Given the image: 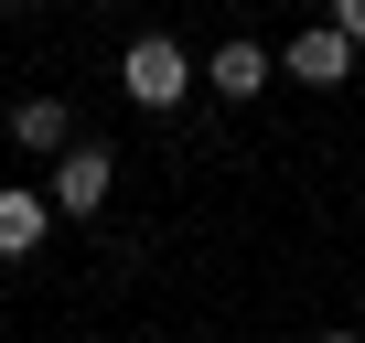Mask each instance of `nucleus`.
<instances>
[{
  "label": "nucleus",
  "mask_w": 365,
  "mask_h": 343,
  "mask_svg": "<svg viewBox=\"0 0 365 343\" xmlns=\"http://www.w3.org/2000/svg\"><path fill=\"white\" fill-rule=\"evenodd\" d=\"M312 343H354V332H312Z\"/></svg>",
  "instance_id": "6e6552de"
},
{
  "label": "nucleus",
  "mask_w": 365,
  "mask_h": 343,
  "mask_svg": "<svg viewBox=\"0 0 365 343\" xmlns=\"http://www.w3.org/2000/svg\"><path fill=\"white\" fill-rule=\"evenodd\" d=\"M290 75H301V86H344V75H354V33H344V22H301Z\"/></svg>",
  "instance_id": "7ed1b4c3"
},
{
  "label": "nucleus",
  "mask_w": 365,
  "mask_h": 343,
  "mask_svg": "<svg viewBox=\"0 0 365 343\" xmlns=\"http://www.w3.org/2000/svg\"><path fill=\"white\" fill-rule=\"evenodd\" d=\"M118 86H129L140 107H182V97H194V54H182L172 33H140V43L118 54Z\"/></svg>",
  "instance_id": "f257e3e1"
},
{
  "label": "nucleus",
  "mask_w": 365,
  "mask_h": 343,
  "mask_svg": "<svg viewBox=\"0 0 365 343\" xmlns=\"http://www.w3.org/2000/svg\"><path fill=\"white\" fill-rule=\"evenodd\" d=\"M43 226H54V204H43V194H0V258H33V247H43Z\"/></svg>",
  "instance_id": "20e7f679"
},
{
  "label": "nucleus",
  "mask_w": 365,
  "mask_h": 343,
  "mask_svg": "<svg viewBox=\"0 0 365 343\" xmlns=\"http://www.w3.org/2000/svg\"><path fill=\"white\" fill-rule=\"evenodd\" d=\"M108 183H118V161L76 139V150L54 161V215H97V204H108Z\"/></svg>",
  "instance_id": "f03ea898"
},
{
  "label": "nucleus",
  "mask_w": 365,
  "mask_h": 343,
  "mask_svg": "<svg viewBox=\"0 0 365 343\" xmlns=\"http://www.w3.org/2000/svg\"><path fill=\"white\" fill-rule=\"evenodd\" d=\"M333 22H344V33H354V43H365V0H333Z\"/></svg>",
  "instance_id": "0eeeda50"
},
{
  "label": "nucleus",
  "mask_w": 365,
  "mask_h": 343,
  "mask_svg": "<svg viewBox=\"0 0 365 343\" xmlns=\"http://www.w3.org/2000/svg\"><path fill=\"white\" fill-rule=\"evenodd\" d=\"M11 139L22 150H65V97H22L11 107Z\"/></svg>",
  "instance_id": "423d86ee"
},
{
  "label": "nucleus",
  "mask_w": 365,
  "mask_h": 343,
  "mask_svg": "<svg viewBox=\"0 0 365 343\" xmlns=\"http://www.w3.org/2000/svg\"><path fill=\"white\" fill-rule=\"evenodd\" d=\"M215 86H226V97H258V86H269V43L226 33V43H215Z\"/></svg>",
  "instance_id": "39448f33"
}]
</instances>
